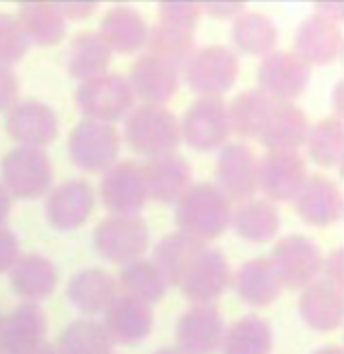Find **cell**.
<instances>
[{
    "label": "cell",
    "instance_id": "f6af8a7d",
    "mask_svg": "<svg viewBox=\"0 0 344 354\" xmlns=\"http://www.w3.org/2000/svg\"><path fill=\"white\" fill-rule=\"evenodd\" d=\"M320 274H324L323 280L330 282V284H334V286L343 288V276H344L343 248H334V250L324 258Z\"/></svg>",
    "mask_w": 344,
    "mask_h": 354
},
{
    "label": "cell",
    "instance_id": "bcb514c9",
    "mask_svg": "<svg viewBox=\"0 0 344 354\" xmlns=\"http://www.w3.org/2000/svg\"><path fill=\"white\" fill-rule=\"evenodd\" d=\"M59 12L65 17V21H85L89 19L99 4L97 2H85V0H77V2H55Z\"/></svg>",
    "mask_w": 344,
    "mask_h": 354
},
{
    "label": "cell",
    "instance_id": "52a82bcc",
    "mask_svg": "<svg viewBox=\"0 0 344 354\" xmlns=\"http://www.w3.org/2000/svg\"><path fill=\"white\" fill-rule=\"evenodd\" d=\"M232 133L228 103L221 97H197L179 119V135L195 151L221 149Z\"/></svg>",
    "mask_w": 344,
    "mask_h": 354
},
{
    "label": "cell",
    "instance_id": "e0dca14e",
    "mask_svg": "<svg viewBox=\"0 0 344 354\" xmlns=\"http://www.w3.org/2000/svg\"><path fill=\"white\" fill-rule=\"evenodd\" d=\"M258 157L246 143H226L215 165L217 187L230 201H248L258 192Z\"/></svg>",
    "mask_w": 344,
    "mask_h": 354
},
{
    "label": "cell",
    "instance_id": "f1b7e54d",
    "mask_svg": "<svg viewBox=\"0 0 344 354\" xmlns=\"http://www.w3.org/2000/svg\"><path fill=\"white\" fill-rule=\"evenodd\" d=\"M208 245L201 240H195L183 232H172L163 236L153 248V258L151 262L159 268L163 278L168 280L170 286H179L188 270L192 268L197 256L206 250Z\"/></svg>",
    "mask_w": 344,
    "mask_h": 354
},
{
    "label": "cell",
    "instance_id": "7dc6e473",
    "mask_svg": "<svg viewBox=\"0 0 344 354\" xmlns=\"http://www.w3.org/2000/svg\"><path fill=\"white\" fill-rule=\"evenodd\" d=\"M201 10L203 15H210L215 19H236L237 15H242L246 10L244 2H228V0H221V2H201Z\"/></svg>",
    "mask_w": 344,
    "mask_h": 354
},
{
    "label": "cell",
    "instance_id": "7c38bea8",
    "mask_svg": "<svg viewBox=\"0 0 344 354\" xmlns=\"http://www.w3.org/2000/svg\"><path fill=\"white\" fill-rule=\"evenodd\" d=\"M99 196L111 214L139 216L150 199L141 165L135 161L113 163L99 183Z\"/></svg>",
    "mask_w": 344,
    "mask_h": 354
},
{
    "label": "cell",
    "instance_id": "8d00e7d4",
    "mask_svg": "<svg viewBox=\"0 0 344 354\" xmlns=\"http://www.w3.org/2000/svg\"><path fill=\"white\" fill-rule=\"evenodd\" d=\"M117 286L121 288V294L133 296L145 304H155L168 294V280L159 272V268L147 258H137L129 264H123L119 272Z\"/></svg>",
    "mask_w": 344,
    "mask_h": 354
},
{
    "label": "cell",
    "instance_id": "c3c4849f",
    "mask_svg": "<svg viewBox=\"0 0 344 354\" xmlns=\"http://www.w3.org/2000/svg\"><path fill=\"white\" fill-rule=\"evenodd\" d=\"M343 2H338V0H332V2H318L316 6H314V15H318V17H323V19H328V21L332 22H338L343 21Z\"/></svg>",
    "mask_w": 344,
    "mask_h": 354
},
{
    "label": "cell",
    "instance_id": "7bdbcfd3",
    "mask_svg": "<svg viewBox=\"0 0 344 354\" xmlns=\"http://www.w3.org/2000/svg\"><path fill=\"white\" fill-rule=\"evenodd\" d=\"M19 258H21L19 236L10 227L0 225V274L10 272V268L17 264Z\"/></svg>",
    "mask_w": 344,
    "mask_h": 354
},
{
    "label": "cell",
    "instance_id": "603a6c76",
    "mask_svg": "<svg viewBox=\"0 0 344 354\" xmlns=\"http://www.w3.org/2000/svg\"><path fill=\"white\" fill-rule=\"evenodd\" d=\"M310 129L308 117L294 101H274L258 139L268 151H298Z\"/></svg>",
    "mask_w": 344,
    "mask_h": 354
},
{
    "label": "cell",
    "instance_id": "4316f807",
    "mask_svg": "<svg viewBox=\"0 0 344 354\" xmlns=\"http://www.w3.org/2000/svg\"><path fill=\"white\" fill-rule=\"evenodd\" d=\"M59 284V270L43 254H24L10 268V286L26 304H39Z\"/></svg>",
    "mask_w": 344,
    "mask_h": 354
},
{
    "label": "cell",
    "instance_id": "277c9868",
    "mask_svg": "<svg viewBox=\"0 0 344 354\" xmlns=\"http://www.w3.org/2000/svg\"><path fill=\"white\" fill-rule=\"evenodd\" d=\"M121 151L119 131L101 121H79L66 139V153L75 167L87 174H105Z\"/></svg>",
    "mask_w": 344,
    "mask_h": 354
},
{
    "label": "cell",
    "instance_id": "d4e9b609",
    "mask_svg": "<svg viewBox=\"0 0 344 354\" xmlns=\"http://www.w3.org/2000/svg\"><path fill=\"white\" fill-rule=\"evenodd\" d=\"M298 312L302 322L314 332H334L344 322L343 288L326 280H314L302 288Z\"/></svg>",
    "mask_w": 344,
    "mask_h": 354
},
{
    "label": "cell",
    "instance_id": "681fc988",
    "mask_svg": "<svg viewBox=\"0 0 344 354\" xmlns=\"http://www.w3.org/2000/svg\"><path fill=\"white\" fill-rule=\"evenodd\" d=\"M12 209V196L6 192V187L0 183V225H4Z\"/></svg>",
    "mask_w": 344,
    "mask_h": 354
},
{
    "label": "cell",
    "instance_id": "7402d4cb",
    "mask_svg": "<svg viewBox=\"0 0 344 354\" xmlns=\"http://www.w3.org/2000/svg\"><path fill=\"white\" fill-rule=\"evenodd\" d=\"M127 81L133 95L139 97L143 103L163 105L177 93L179 68L151 53H143L131 65Z\"/></svg>",
    "mask_w": 344,
    "mask_h": 354
},
{
    "label": "cell",
    "instance_id": "4dcf8cb0",
    "mask_svg": "<svg viewBox=\"0 0 344 354\" xmlns=\"http://www.w3.org/2000/svg\"><path fill=\"white\" fill-rule=\"evenodd\" d=\"M111 50L99 32L83 30L71 39V44L65 53V68L73 79L81 83L93 77L105 75L111 63Z\"/></svg>",
    "mask_w": 344,
    "mask_h": 354
},
{
    "label": "cell",
    "instance_id": "f907efd6",
    "mask_svg": "<svg viewBox=\"0 0 344 354\" xmlns=\"http://www.w3.org/2000/svg\"><path fill=\"white\" fill-rule=\"evenodd\" d=\"M310 354H344V351L338 344H326V346H320V348L312 351Z\"/></svg>",
    "mask_w": 344,
    "mask_h": 354
},
{
    "label": "cell",
    "instance_id": "7a4b0ae2",
    "mask_svg": "<svg viewBox=\"0 0 344 354\" xmlns=\"http://www.w3.org/2000/svg\"><path fill=\"white\" fill-rule=\"evenodd\" d=\"M123 135L131 151L147 159L175 153L177 145L181 143L179 119L163 105L143 103L139 107H133L125 117Z\"/></svg>",
    "mask_w": 344,
    "mask_h": 354
},
{
    "label": "cell",
    "instance_id": "ee69618b",
    "mask_svg": "<svg viewBox=\"0 0 344 354\" xmlns=\"http://www.w3.org/2000/svg\"><path fill=\"white\" fill-rule=\"evenodd\" d=\"M19 87L15 68L0 65V111H8L19 101Z\"/></svg>",
    "mask_w": 344,
    "mask_h": 354
},
{
    "label": "cell",
    "instance_id": "816d5d0a",
    "mask_svg": "<svg viewBox=\"0 0 344 354\" xmlns=\"http://www.w3.org/2000/svg\"><path fill=\"white\" fill-rule=\"evenodd\" d=\"M341 83L343 81H338V85L334 88V93H332V99H334V117H341Z\"/></svg>",
    "mask_w": 344,
    "mask_h": 354
},
{
    "label": "cell",
    "instance_id": "1f68e13d",
    "mask_svg": "<svg viewBox=\"0 0 344 354\" xmlns=\"http://www.w3.org/2000/svg\"><path fill=\"white\" fill-rule=\"evenodd\" d=\"M280 223H282V218H280L276 203L268 199L254 198L242 201L232 212V221H230V225L234 227L237 236L252 243L274 240L280 232Z\"/></svg>",
    "mask_w": 344,
    "mask_h": 354
},
{
    "label": "cell",
    "instance_id": "f5cc1de1",
    "mask_svg": "<svg viewBox=\"0 0 344 354\" xmlns=\"http://www.w3.org/2000/svg\"><path fill=\"white\" fill-rule=\"evenodd\" d=\"M28 354H57V351H55V346H53V344L44 342V344H41L39 348H35L33 353H28Z\"/></svg>",
    "mask_w": 344,
    "mask_h": 354
},
{
    "label": "cell",
    "instance_id": "5bb4252c",
    "mask_svg": "<svg viewBox=\"0 0 344 354\" xmlns=\"http://www.w3.org/2000/svg\"><path fill=\"white\" fill-rule=\"evenodd\" d=\"M4 127L22 147L44 149L59 137V115L43 101L21 99L6 111Z\"/></svg>",
    "mask_w": 344,
    "mask_h": 354
},
{
    "label": "cell",
    "instance_id": "484cf974",
    "mask_svg": "<svg viewBox=\"0 0 344 354\" xmlns=\"http://www.w3.org/2000/svg\"><path fill=\"white\" fill-rule=\"evenodd\" d=\"M99 37L105 41L111 53L133 55L147 44L150 24L137 8L129 4H117L103 15Z\"/></svg>",
    "mask_w": 344,
    "mask_h": 354
},
{
    "label": "cell",
    "instance_id": "9c48e42d",
    "mask_svg": "<svg viewBox=\"0 0 344 354\" xmlns=\"http://www.w3.org/2000/svg\"><path fill=\"white\" fill-rule=\"evenodd\" d=\"M268 260L274 268L282 288L298 290L318 280L324 256L318 243L312 238L302 234H290L272 248Z\"/></svg>",
    "mask_w": 344,
    "mask_h": 354
},
{
    "label": "cell",
    "instance_id": "11a10c76",
    "mask_svg": "<svg viewBox=\"0 0 344 354\" xmlns=\"http://www.w3.org/2000/svg\"><path fill=\"white\" fill-rule=\"evenodd\" d=\"M0 322H2V314H0Z\"/></svg>",
    "mask_w": 344,
    "mask_h": 354
},
{
    "label": "cell",
    "instance_id": "6da1fadb",
    "mask_svg": "<svg viewBox=\"0 0 344 354\" xmlns=\"http://www.w3.org/2000/svg\"><path fill=\"white\" fill-rule=\"evenodd\" d=\"M232 201L212 181L194 183L175 203V223L179 232L208 242L219 238L232 221Z\"/></svg>",
    "mask_w": 344,
    "mask_h": 354
},
{
    "label": "cell",
    "instance_id": "e575fe53",
    "mask_svg": "<svg viewBox=\"0 0 344 354\" xmlns=\"http://www.w3.org/2000/svg\"><path fill=\"white\" fill-rule=\"evenodd\" d=\"M230 37L237 50L252 57H266L268 53L276 50L278 28L268 15L244 10L232 22Z\"/></svg>",
    "mask_w": 344,
    "mask_h": 354
},
{
    "label": "cell",
    "instance_id": "ba28073f",
    "mask_svg": "<svg viewBox=\"0 0 344 354\" xmlns=\"http://www.w3.org/2000/svg\"><path fill=\"white\" fill-rule=\"evenodd\" d=\"M185 83L197 97H221L236 85L237 55L224 44H208L194 53L183 66Z\"/></svg>",
    "mask_w": 344,
    "mask_h": 354
},
{
    "label": "cell",
    "instance_id": "9a60e30c",
    "mask_svg": "<svg viewBox=\"0 0 344 354\" xmlns=\"http://www.w3.org/2000/svg\"><path fill=\"white\" fill-rule=\"evenodd\" d=\"M226 320L215 304H194L175 324V346L185 354H217Z\"/></svg>",
    "mask_w": 344,
    "mask_h": 354
},
{
    "label": "cell",
    "instance_id": "d590c367",
    "mask_svg": "<svg viewBox=\"0 0 344 354\" xmlns=\"http://www.w3.org/2000/svg\"><path fill=\"white\" fill-rule=\"evenodd\" d=\"M274 99H270L258 87L246 88L237 93L228 105V119L232 133L239 135L242 139H256L266 123Z\"/></svg>",
    "mask_w": 344,
    "mask_h": 354
},
{
    "label": "cell",
    "instance_id": "83f0119b",
    "mask_svg": "<svg viewBox=\"0 0 344 354\" xmlns=\"http://www.w3.org/2000/svg\"><path fill=\"white\" fill-rule=\"evenodd\" d=\"M119 296L117 280L101 268H85L66 284L69 302L83 314H103Z\"/></svg>",
    "mask_w": 344,
    "mask_h": 354
},
{
    "label": "cell",
    "instance_id": "74e56055",
    "mask_svg": "<svg viewBox=\"0 0 344 354\" xmlns=\"http://www.w3.org/2000/svg\"><path fill=\"white\" fill-rule=\"evenodd\" d=\"M55 351L57 354H113V342L103 322L95 318H79L66 324Z\"/></svg>",
    "mask_w": 344,
    "mask_h": 354
},
{
    "label": "cell",
    "instance_id": "ab89813d",
    "mask_svg": "<svg viewBox=\"0 0 344 354\" xmlns=\"http://www.w3.org/2000/svg\"><path fill=\"white\" fill-rule=\"evenodd\" d=\"M147 53L168 61L175 68H183L197 50L194 30H181L168 24H153L147 37Z\"/></svg>",
    "mask_w": 344,
    "mask_h": 354
},
{
    "label": "cell",
    "instance_id": "60d3db41",
    "mask_svg": "<svg viewBox=\"0 0 344 354\" xmlns=\"http://www.w3.org/2000/svg\"><path fill=\"white\" fill-rule=\"evenodd\" d=\"M28 39L15 15L0 12V65L10 66L28 53Z\"/></svg>",
    "mask_w": 344,
    "mask_h": 354
},
{
    "label": "cell",
    "instance_id": "8fae6325",
    "mask_svg": "<svg viewBox=\"0 0 344 354\" xmlns=\"http://www.w3.org/2000/svg\"><path fill=\"white\" fill-rule=\"evenodd\" d=\"M256 179L264 199L292 201L308 179V167L298 151H266L258 159Z\"/></svg>",
    "mask_w": 344,
    "mask_h": 354
},
{
    "label": "cell",
    "instance_id": "cb8c5ba5",
    "mask_svg": "<svg viewBox=\"0 0 344 354\" xmlns=\"http://www.w3.org/2000/svg\"><path fill=\"white\" fill-rule=\"evenodd\" d=\"M343 50V30L338 22L310 15L298 24L294 35V50L308 66L328 65Z\"/></svg>",
    "mask_w": 344,
    "mask_h": 354
},
{
    "label": "cell",
    "instance_id": "2e32d148",
    "mask_svg": "<svg viewBox=\"0 0 344 354\" xmlns=\"http://www.w3.org/2000/svg\"><path fill=\"white\" fill-rule=\"evenodd\" d=\"M232 268L226 254L217 248H206L181 280L183 296L194 304H214L232 286Z\"/></svg>",
    "mask_w": 344,
    "mask_h": 354
},
{
    "label": "cell",
    "instance_id": "ac0fdd59",
    "mask_svg": "<svg viewBox=\"0 0 344 354\" xmlns=\"http://www.w3.org/2000/svg\"><path fill=\"white\" fill-rule=\"evenodd\" d=\"M103 314V326L111 342L121 346H137L145 342L155 322L150 304L127 294H119Z\"/></svg>",
    "mask_w": 344,
    "mask_h": 354
},
{
    "label": "cell",
    "instance_id": "f546056e",
    "mask_svg": "<svg viewBox=\"0 0 344 354\" xmlns=\"http://www.w3.org/2000/svg\"><path fill=\"white\" fill-rule=\"evenodd\" d=\"M232 284L239 300L254 308L272 304L282 294V284L268 258H252L244 262L234 274Z\"/></svg>",
    "mask_w": 344,
    "mask_h": 354
},
{
    "label": "cell",
    "instance_id": "30bf717a",
    "mask_svg": "<svg viewBox=\"0 0 344 354\" xmlns=\"http://www.w3.org/2000/svg\"><path fill=\"white\" fill-rule=\"evenodd\" d=\"M258 88L274 101H294L306 91L312 66L292 50H272L258 65Z\"/></svg>",
    "mask_w": 344,
    "mask_h": 354
},
{
    "label": "cell",
    "instance_id": "d6986e66",
    "mask_svg": "<svg viewBox=\"0 0 344 354\" xmlns=\"http://www.w3.org/2000/svg\"><path fill=\"white\" fill-rule=\"evenodd\" d=\"M48 320L39 304L22 302L0 322V354H28L46 340Z\"/></svg>",
    "mask_w": 344,
    "mask_h": 354
},
{
    "label": "cell",
    "instance_id": "db71d44e",
    "mask_svg": "<svg viewBox=\"0 0 344 354\" xmlns=\"http://www.w3.org/2000/svg\"><path fill=\"white\" fill-rule=\"evenodd\" d=\"M153 354H185V353H181L177 346H163V348H157Z\"/></svg>",
    "mask_w": 344,
    "mask_h": 354
},
{
    "label": "cell",
    "instance_id": "5b68a950",
    "mask_svg": "<svg viewBox=\"0 0 344 354\" xmlns=\"http://www.w3.org/2000/svg\"><path fill=\"white\" fill-rule=\"evenodd\" d=\"M151 234L147 221L141 216L109 214L93 232L97 254L111 264H129L150 250Z\"/></svg>",
    "mask_w": 344,
    "mask_h": 354
},
{
    "label": "cell",
    "instance_id": "b9f144b4",
    "mask_svg": "<svg viewBox=\"0 0 344 354\" xmlns=\"http://www.w3.org/2000/svg\"><path fill=\"white\" fill-rule=\"evenodd\" d=\"M159 22L181 30H194L201 21V4L194 0H168L157 6Z\"/></svg>",
    "mask_w": 344,
    "mask_h": 354
},
{
    "label": "cell",
    "instance_id": "ffe728a7",
    "mask_svg": "<svg viewBox=\"0 0 344 354\" xmlns=\"http://www.w3.org/2000/svg\"><path fill=\"white\" fill-rule=\"evenodd\" d=\"M294 207L304 223L312 227H328L343 218V192L336 181L326 176H312L294 198Z\"/></svg>",
    "mask_w": 344,
    "mask_h": 354
},
{
    "label": "cell",
    "instance_id": "3957f363",
    "mask_svg": "<svg viewBox=\"0 0 344 354\" xmlns=\"http://www.w3.org/2000/svg\"><path fill=\"white\" fill-rule=\"evenodd\" d=\"M55 181V167L48 153L39 147H12L0 161V183L12 198L39 199Z\"/></svg>",
    "mask_w": 344,
    "mask_h": 354
},
{
    "label": "cell",
    "instance_id": "836d02e7",
    "mask_svg": "<svg viewBox=\"0 0 344 354\" xmlns=\"http://www.w3.org/2000/svg\"><path fill=\"white\" fill-rule=\"evenodd\" d=\"M274 346V332L266 318L246 314L226 326L219 346L221 354H270Z\"/></svg>",
    "mask_w": 344,
    "mask_h": 354
},
{
    "label": "cell",
    "instance_id": "d6a6232c",
    "mask_svg": "<svg viewBox=\"0 0 344 354\" xmlns=\"http://www.w3.org/2000/svg\"><path fill=\"white\" fill-rule=\"evenodd\" d=\"M17 19L30 44L53 46L65 39L66 21L55 2H24L19 6Z\"/></svg>",
    "mask_w": 344,
    "mask_h": 354
},
{
    "label": "cell",
    "instance_id": "44dd1931",
    "mask_svg": "<svg viewBox=\"0 0 344 354\" xmlns=\"http://www.w3.org/2000/svg\"><path fill=\"white\" fill-rule=\"evenodd\" d=\"M147 196L159 203H177L194 185L192 165L179 153H165L147 159L141 165Z\"/></svg>",
    "mask_w": 344,
    "mask_h": 354
},
{
    "label": "cell",
    "instance_id": "4fadbf2b",
    "mask_svg": "<svg viewBox=\"0 0 344 354\" xmlns=\"http://www.w3.org/2000/svg\"><path fill=\"white\" fill-rule=\"evenodd\" d=\"M93 207H95L93 185L87 179L73 177L51 187L44 201V216L53 230L73 232L91 218Z\"/></svg>",
    "mask_w": 344,
    "mask_h": 354
},
{
    "label": "cell",
    "instance_id": "f35d334b",
    "mask_svg": "<svg viewBox=\"0 0 344 354\" xmlns=\"http://www.w3.org/2000/svg\"><path fill=\"white\" fill-rule=\"evenodd\" d=\"M310 159L320 167H338L344 157V123L341 117H326L314 123L304 141Z\"/></svg>",
    "mask_w": 344,
    "mask_h": 354
},
{
    "label": "cell",
    "instance_id": "8992f818",
    "mask_svg": "<svg viewBox=\"0 0 344 354\" xmlns=\"http://www.w3.org/2000/svg\"><path fill=\"white\" fill-rule=\"evenodd\" d=\"M75 99L85 119L109 125L125 119L135 107V95L131 91L129 81L119 73H105L83 81L77 87Z\"/></svg>",
    "mask_w": 344,
    "mask_h": 354
}]
</instances>
